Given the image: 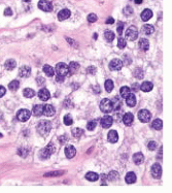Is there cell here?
<instances>
[{"label": "cell", "mask_w": 172, "mask_h": 193, "mask_svg": "<svg viewBox=\"0 0 172 193\" xmlns=\"http://www.w3.org/2000/svg\"><path fill=\"white\" fill-rule=\"evenodd\" d=\"M51 128H52L51 122L47 121V120H41V121L38 123V125H37V131L42 136L47 135L49 132L51 131Z\"/></svg>", "instance_id": "obj_1"}, {"label": "cell", "mask_w": 172, "mask_h": 193, "mask_svg": "<svg viewBox=\"0 0 172 193\" xmlns=\"http://www.w3.org/2000/svg\"><path fill=\"white\" fill-rule=\"evenodd\" d=\"M55 149H56V148H55L54 144L49 143V144L47 145L45 148L41 150V152H40V157H41L42 159L49 158V156H51V155H53V153L55 152Z\"/></svg>", "instance_id": "obj_2"}, {"label": "cell", "mask_w": 172, "mask_h": 193, "mask_svg": "<svg viewBox=\"0 0 172 193\" xmlns=\"http://www.w3.org/2000/svg\"><path fill=\"white\" fill-rule=\"evenodd\" d=\"M126 38L131 41H134V40L137 39L138 37V31H137V28L134 27V26H130L128 29L126 30Z\"/></svg>", "instance_id": "obj_3"}, {"label": "cell", "mask_w": 172, "mask_h": 193, "mask_svg": "<svg viewBox=\"0 0 172 193\" xmlns=\"http://www.w3.org/2000/svg\"><path fill=\"white\" fill-rule=\"evenodd\" d=\"M100 109L102 113H105V114H108V113L112 111V104H111L110 99L108 98L102 99V101L100 102Z\"/></svg>", "instance_id": "obj_4"}, {"label": "cell", "mask_w": 172, "mask_h": 193, "mask_svg": "<svg viewBox=\"0 0 172 193\" xmlns=\"http://www.w3.org/2000/svg\"><path fill=\"white\" fill-rule=\"evenodd\" d=\"M56 72L57 75H61V77H66L68 75V66H67L65 63L63 62H59L58 64L56 65Z\"/></svg>", "instance_id": "obj_5"}, {"label": "cell", "mask_w": 172, "mask_h": 193, "mask_svg": "<svg viewBox=\"0 0 172 193\" xmlns=\"http://www.w3.org/2000/svg\"><path fill=\"white\" fill-rule=\"evenodd\" d=\"M30 116H31V113H30V111H28V109H20V111H18L17 114V118L19 121L21 122H25L27 121V120H29Z\"/></svg>", "instance_id": "obj_6"}, {"label": "cell", "mask_w": 172, "mask_h": 193, "mask_svg": "<svg viewBox=\"0 0 172 193\" xmlns=\"http://www.w3.org/2000/svg\"><path fill=\"white\" fill-rule=\"evenodd\" d=\"M38 8H40L43 12H52L53 10V4L49 2V0H39L38 2Z\"/></svg>", "instance_id": "obj_7"}, {"label": "cell", "mask_w": 172, "mask_h": 193, "mask_svg": "<svg viewBox=\"0 0 172 193\" xmlns=\"http://www.w3.org/2000/svg\"><path fill=\"white\" fill-rule=\"evenodd\" d=\"M138 118H139L140 121L143 122V123H148L150 120V118H152V115H150V113L148 109H141V111L138 113Z\"/></svg>", "instance_id": "obj_8"}, {"label": "cell", "mask_w": 172, "mask_h": 193, "mask_svg": "<svg viewBox=\"0 0 172 193\" xmlns=\"http://www.w3.org/2000/svg\"><path fill=\"white\" fill-rule=\"evenodd\" d=\"M123 67V61H121L120 59H113L109 62V69L118 71V70L122 69Z\"/></svg>", "instance_id": "obj_9"}, {"label": "cell", "mask_w": 172, "mask_h": 193, "mask_svg": "<svg viewBox=\"0 0 172 193\" xmlns=\"http://www.w3.org/2000/svg\"><path fill=\"white\" fill-rule=\"evenodd\" d=\"M150 171H152V176L156 179L161 178V176H162V167H161V165L159 163L154 164V165L152 166Z\"/></svg>", "instance_id": "obj_10"}, {"label": "cell", "mask_w": 172, "mask_h": 193, "mask_svg": "<svg viewBox=\"0 0 172 193\" xmlns=\"http://www.w3.org/2000/svg\"><path fill=\"white\" fill-rule=\"evenodd\" d=\"M113 123V118L110 116H104L101 119V126L103 128H109Z\"/></svg>", "instance_id": "obj_11"}, {"label": "cell", "mask_w": 172, "mask_h": 193, "mask_svg": "<svg viewBox=\"0 0 172 193\" xmlns=\"http://www.w3.org/2000/svg\"><path fill=\"white\" fill-rule=\"evenodd\" d=\"M43 114L47 117H53L56 114V109L52 104H45L43 105Z\"/></svg>", "instance_id": "obj_12"}, {"label": "cell", "mask_w": 172, "mask_h": 193, "mask_svg": "<svg viewBox=\"0 0 172 193\" xmlns=\"http://www.w3.org/2000/svg\"><path fill=\"white\" fill-rule=\"evenodd\" d=\"M30 74H31V68L27 65H24V66L20 67V69H19V75L21 77H30Z\"/></svg>", "instance_id": "obj_13"}, {"label": "cell", "mask_w": 172, "mask_h": 193, "mask_svg": "<svg viewBox=\"0 0 172 193\" xmlns=\"http://www.w3.org/2000/svg\"><path fill=\"white\" fill-rule=\"evenodd\" d=\"M38 97L42 101H47L49 99V97H51V93H49V91L47 89L43 88V89H41L38 92Z\"/></svg>", "instance_id": "obj_14"}, {"label": "cell", "mask_w": 172, "mask_h": 193, "mask_svg": "<svg viewBox=\"0 0 172 193\" xmlns=\"http://www.w3.org/2000/svg\"><path fill=\"white\" fill-rule=\"evenodd\" d=\"M110 101H111V104H112V109H114V111L121 109L123 102H122V99H121L120 97H119V96H114L112 99H111Z\"/></svg>", "instance_id": "obj_15"}, {"label": "cell", "mask_w": 172, "mask_h": 193, "mask_svg": "<svg viewBox=\"0 0 172 193\" xmlns=\"http://www.w3.org/2000/svg\"><path fill=\"white\" fill-rule=\"evenodd\" d=\"M70 15H71V12L69 10H67V8H64V10H60L59 14H58V20L64 21L66 20V19H68V18L70 17Z\"/></svg>", "instance_id": "obj_16"}, {"label": "cell", "mask_w": 172, "mask_h": 193, "mask_svg": "<svg viewBox=\"0 0 172 193\" xmlns=\"http://www.w3.org/2000/svg\"><path fill=\"white\" fill-rule=\"evenodd\" d=\"M75 154H76V150L73 146H67L66 148H65V155H66L67 158L69 159L73 158V157L75 156Z\"/></svg>", "instance_id": "obj_17"}, {"label": "cell", "mask_w": 172, "mask_h": 193, "mask_svg": "<svg viewBox=\"0 0 172 193\" xmlns=\"http://www.w3.org/2000/svg\"><path fill=\"white\" fill-rule=\"evenodd\" d=\"M125 98H126V103H127V105H129V107H132L136 104V97L133 93H129Z\"/></svg>", "instance_id": "obj_18"}, {"label": "cell", "mask_w": 172, "mask_h": 193, "mask_svg": "<svg viewBox=\"0 0 172 193\" xmlns=\"http://www.w3.org/2000/svg\"><path fill=\"white\" fill-rule=\"evenodd\" d=\"M107 139H108L109 143H112V144L116 143L118 139H119L118 132H116V130H110V131L108 132V134H107Z\"/></svg>", "instance_id": "obj_19"}, {"label": "cell", "mask_w": 172, "mask_h": 193, "mask_svg": "<svg viewBox=\"0 0 172 193\" xmlns=\"http://www.w3.org/2000/svg\"><path fill=\"white\" fill-rule=\"evenodd\" d=\"M133 120H134V116H133L132 113H127L123 116V122L127 126H130L133 123Z\"/></svg>", "instance_id": "obj_20"}, {"label": "cell", "mask_w": 172, "mask_h": 193, "mask_svg": "<svg viewBox=\"0 0 172 193\" xmlns=\"http://www.w3.org/2000/svg\"><path fill=\"white\" fill-rule=\"evenodd\" d=\"M138 46H139V49L143 52H146L148 49H150V42H148V39L145 38H141L138 42Z\"/></svg>", "instance_id": "obj_21"}, {"label": "cell", "mask_w": 172, "mask_h": 193, "mask_svg": "<svg viewBox=\"0 0 172 193\" xmlns=\"http://www.w3.org/2000/svg\"><path fill=\"white\" fill-rule=\"evenodd\" d=\"M141 32H142L143 34L150 35L152 33L155 32V28H154V26H152V25L146 24V25H144L142 28H141Z\"/></svg>", "instance_id": "obj_22"}, {"label": "cell", "mask_w": 172, "mask_h": 193, "mask_svg": "<svg viewBox=\"0 0 172 193\" xmlns=\"http://www.w3.org/2000/svg\"><path fill=\"white\" fill-rule=\"evenodd\" d=\"M79 69V64L76 62H70V64L68 65V73L69 74H74L77 72Z\"/></svg>", "instance_id": "obj_23"}, {"label": "cell", "mask_w": 172, "mask_h": 193, "mask_svg": "<svg viewBox=\"0 0 172 193\" xmlns=\"http://www.w3.org/2000/svg\"><path fill=\"white\" fill-rule=\"evenodd\" d=\"M152 17V12L150 10H148V8H145V10L141 12V20L144 21V22L148 21Z\"/></svg>", "instance_id": "obj_24"}, {"label": "cell", "mask_w": 172, "mask_h": 193, "mask_svg": "<svg viewBox=\"0 0 172 193\" xmlns=\"http://www.w3.org/2000/svg\"><path fill=\"white\" fill-rule=\"evenodd\" d=\"M16 66H17V62H16L14 59H8V60H6V61H5V63H4L5 69H7V70L15 69Z\"/></svg>", "instance_id": "obj_25"}, {"label": "cell", "mask_w": 172, "mask_h": 193, "mask_svg": "<svg viewBox=\"0 0 172 193\" xmlns=\"http://www.w3.org/2000/svg\"><path fill=\"white\" fill-rule=\"evenodd\" d=\"M136 175L133 171H130V173H128L127 175H126L125 177V181L127 182L128 184H133L136 182Z\"/></svg>", "instance_id": "obj_26"}, {"label": "cell", "mask_w": 172, "mask_h": 193, "mask_svg": "<svg viewBox=\"0 0 172 193\" xmlns=\"http://www.w3.org/2000/svg\"><path fill=\"white\" fill-rule=\"evenodd\" d=\"M133 161H134V163L139 165L141 164L144 161V157H143V154L142 153H136L133 155Z\"/></svg>", "instance_id": "obj_27"}, {"label": "cell", "mask_w": 172, "mask_h": 193, "mask_svg": "<svg viewBox=\"0 0 172 193\" xmlns=\"http://www.w3.org/2000/svg\"><path fill=\"white\" fill-rule=\"evenodd\" d=\"M152 88H154V85H152V83H150V82H144V83H142L141 86H140V89H141V91H143V92L152 91Z\"/></svg>", "instance_id": "obj_28"}, {"label": "cell", "mask_w": 172, "mask_h": 193, "mask_svg": "<svg viewBox=\"0 0 172 193\" xmlns=\"http://www.w3.org/2000/svg\"><path fill=\"white\" fill-rule=\"evenodd\" d=\"M86 179L88 180V181L95 182L99 179V175L96 173H94V171H89V173L86 175Z\"/></svg>", "instance_id": "obj_29"}, {"label": "cell", "mask_w": 172, "mask_h": 193, "mask_svg": "<svg viewBox=\"0 0 172 193\" xmlns=\"http://www.w3.org/2000/svg\"><path fill=\"white\" fill-rule=\"evenodd\" d=\"M33 114L37 117L43 115V105H41V104H37V105H35V107H33Z\"/></svg>", "instance_id": "obj_30"}, {"label": "cell", "mask_w": 172, "mask_h": 193, "mask_svg": "<svg viewBox=\"0 0 172 193\" xmlns=\"http://www.w3.org/2000/svg\"><path fill=\"white\" fill-rule=\"evenodd\" d=\"M42 69H43V72H44V73L47 74V77H53V75H54V74H55V69H54V68H53L52 66H49V65H44Z\"/></svg>", "instance_id": "obj_31"}, {"label": "cell", "mask_w": 172, "mask_h": 193, "mask_svg": "<svg viewBox=\"0 0 172 193\" xmlns=\"http://www.w3.org/2000/svg\"><path fill=\"white\" fill-rule=\"evenodd\" d=\"M104 37H105V39L107 40V41H112V40L114 39L116 35H114V33H113L111 30H106L105 32H104Z\"/></svg>", "instance_id": "obj_32"}, {"label": "cell", "mask_w": 172, "mask_h": 193, "mask_svg": "<svg viewBox=\"0 0 172 193\" xmlns=\"http://www.w3.org/2000/svg\"><path fill=\"white\" fill-rule=\"evenodd\" d=\"M23 94H24L25 97H27V98H32L35 95V91L33 89H30V88H26V89H24V91H23Z\"/></svg>", "instance_id": "obj_33"}, {"label": "cell", "mask_w": 172, "mask_h": 193, "mask_svg": "<svg viewBox=\"0 0 172 193\" xmlns=\"http://www.w3.org/2000/svg\"><path fill=\"white\" fill-rule=\"evenodd\" d=\"M19 87H20V83H19V81H17V80L12 81V82L8 84V88H9L12 91H17V90L19 89Z\"/></svg>", "instance_id": "obj_34"}, {"label": "cell", "mask_w": 172, "mask_h": 193, "mask_svg": "<svg viewBox=\"0 0 172 193\" xmlns=\"http://www.w3.org/2000/svg\"><path fill=\"white\" fill-rule=\"evenodd\" d=\"M129 93H131V89L129 88V87L124 86V87H122V88H121L120 94H121V96H122V97H124V98H125V97L127 96Z\"/></svg>", "instance_id": "obj_35"}, {"label": "cell", "mask_w": 172, "mask_h": 193, "mask_svg": "<svg viewBox=\"0 0 172 193\" xmlns=\"http://www.w3.org/2000/svg\"><path fill=\"white\" fill-rule=\"evenodd\" d=\"M152 127L156 129V130H161L163 127V122L160 119H156L155 121L152 122Z\"/></svg>", "instance_id": "obj_36"}, {"label": "cell", "mask_w": 172, "mask_h": 193, "mask_svg": "<svg viewBox=\"0 0 172 193\" xmlns=\"http://www.w3.org/2000/svg\"><path fill=\"white\" fill-rule=\"evenodd\" d=\"M133 74H134V77H136V79H142L143 77V74H144V72H143V70L141 69V68H136L135 70H134V72H133Z\"/></svg>", "instance_id": "obj_37"}, {"label": "cell", "mask_w": 172, "mask_h": 193, "mask_svg": "<svg viewBox=\"0 0 172 193\" xmlns=\"http://www.w3.org/2000/svg\"><path fill=\"white\" fill-rule=\"evenodd\" d=\"M83 133H84V130L81 128H74L73 130H72V134H73V136L76 137V139H79V137L83 135Z\"/></svg>", "instance_id": "obj_38"}, {"label": "cell", "mask_w": 172, "mask_h": 193, "mask_svg": "<svg viewBox=\"0 0 172 193\" xmlns=\"http://www.w3.org/2000/svg\"><path fill=\"white\" fill-rule=\"evenodd\" d=\"M113 87H114V85H113V82L111 81V80H107V81L105 82V90L107 92L112 91Z\"/></svg>", "instance_id": "obj_39"}, {"label": "cell", "mask_w": 172, "mask_h": 193, "mask_svg": "<svg viewBox=\"0 0 172 193\" xmlns=\"http://www.w3.org/2000/svg\"><path fill=\"white\" fill-rule=\"evenodd\" d=\"M119 173L118 171H110L109 173V175H108V180L109 181H116V180H118L119 179Z\"/></svg>", "instance_id": "obj_40"}, {"label": "cell", "mask_w": 172, "mask_h": 193, "mask_svg": "<svg viewBox=\"0 0 172 193\" xmlns=\"http://www.w3.org/2000/svg\"><path fill=\"white\" fill-rule=\"evenodd\" d=\"M73 123V120H72V117L70 115H66L64 117V124L66 126H70L71 124Z\"/></svg>", "instance_id": "obj_41"}, {"label": "cell", "mask_w": 172, "mask_h": 193, "mask_svg": "<svg viewBox=\"0 0 172 193\" xmlns=\"http://www.w3.org/2000/svg\"><path fill=\"white\" fill-rule=\"evenodd\" d=\"M96 126H97V122L95 121V120H93V121H90L87 124V129L92 131V130H94V129L96 128Z\"/></svg>", "instance_id": "obj_42"}, {"label": "cell", "mask_w": 172, "mask_h": 193, "mask_svg": "<svg viewBox=\"0 0 172 193\" xmlns=\"http://www.w3.org/2000/svg\"><path fill=\"white\" fill-rule=\"evenodd\" d=\"M126 40L125 38H123V37H120L119 38V41H118V48H120V49H124V48L126 47Z\"/></svg>", "instance_id": "obj_43"}, {"label": "cell", "mask_w": 172, "mask_h": 193, "mask_svg": "<svg viewBox=\"0 0 172 193\" xmlns=\"http://www.w3.org/2000/svg\"><path fill=\"white\" fill-rule=\"evenodd\" d=\"M97 19H98V17H97L95 14H90V15L88 16V21L90 23H94V22H96Z\"/></svg>", "instance_id": "obj_44"}, {"label": "cell", "mask_w": 172, "mask_h": 193, "mask_svg": "<svg viewBox=\"0 0 172 193\" xmlns=\"http://www.w3.org/2000/svg\"><path fill=\"white\" fill-rule=\"evenodd\" d=\"M148 148L150 151H154V150H156L157 149V144H156L154 141H150V143L148 144Z\"/></svg>", "instance_id": "obj_45"}, {"label": "cell", "mask_w": 172, "mask_h": 193, "mask_svg": "<svg viewBox=\"0 0 172 193\" xmlns=\"http://www.w3.org/2000/svg\"><path fill=\"white\" fill-rule=\"evenodd\" d=\"M124 26H125V23H124V22H120V23H119V26H118V28H116V31H118V33L120 35L123 33Z\"/></svg>", "instance_id": "obj_46"}, {"label": "cell", "mask_w": 172, "mask_h": 193, "mask_svg": "<svg viewBox=\"0 0 172 193\" xmlns=\"http://www.w3.org/2000/svg\"><path fill=\"white\" fill-rule=\"evenodd\" d=\"M124 14H125L126 16L132 15V14H133V8L131 7V6H126V7L124 8Z\"/></svg>", "instance_id": "obj_47"}, {"label": "cell", "mask_w": 172, "mask_h": 193, "mask_svg": "<svg viewBox=\"0 0 172 193\" xmlns=\"http://www.w3.org/2000/svg\"><path fill=\"white\" fill-rule=\"evenodd\" d=\"M62 171H52V173H47L44 175V177H54V176H60L62 175Z\"/></svg>", "instance_id": "obj_48"}, {"label": "cell", "mask_w": 172, "mask_h": 193, "mask_svg": "<svg viewBox=\"0 0 172 193\" xmlns=\"http://www.w3.org/2000/svg\"><path fill=\"white\" fill-rule=\"evenodd\" d=\"M87 72H88L89 74H94L95 72H96V68H95L94 66H90L88 69H87Z\"/></svg>", "instance_id": "obj_49"}, {"label": "cell", "mask_w": 172, "mask_h": 193, "mask_svg": "<svg viewBox=\"0 0 172 193\" xmlns=\"http://www.w3.org/2000/svg\"><path fill=\"white\" fill-rule=\"evenodd\" d=\"M12 10H10L9 7L5 8V10H4V16H5V17H7V16H12Z\"/></svg>", "instance_id": "obj_50"}, {"label": "cell", "mask_w": 172, "mask_h": 193, "mask_svg": "<svg viewBox=\"0 0 172 193\" xmlns=\"http://www.w3.org/2000/svg\"><path fill=\"white\" fill-rule=\"evenodd\" d=\"M64 79H65V77H61V75H57V77H56V81L58 83H63V82H64Z\"/></svg>", "instance_id": "obj_51"}, {"label": "cell", "mask_w": 172, "mask_h": 193, "mask_svg": "<svg viewBox=\"0 0 172 193\" xmlns=\"http://www.w3.org/2000/svg\"><path fill=\"white\" fill-rule=\"evenodd\" d=\"M5 92H6V90H5V88L3 86H0V97H2L3 95L5 94Z\"/></svg>", "instance_id": "obj_52"}, {"label": "cell", "mask_w": 172, "mask_h": 193, "mask_svg": "<svg viewBox=\"0 0 172 193\" xmlns=\"http://www.w3.org/2000/svg\"><path fill=\"white\" fill-rule=\"evenodd\" d=\"M105 23L106 24H113V23H114V19H113L112 17H109L107 20L105 21Z\"/></svg>", "instance_id": "obj_53"}, {"label": "cell", "mask_w": 172, "mask_h": 193, "mask_svg": "<svg viewBox=\"0 0 172 193\" xmlns=\"http://www.w3.org/2000/svg\"><path fill=\"white\" fill-rule=\"evenodd\" d=\"M36 81H37V83H38V85H40V86L44 84V80L42 79V77H38V79H37Z\"/></svg>", "instance_id": "obj_54"}, {"label": "cell", "mask_w": 172, "mask_h": 193, "mask_svg": "<svg viewBox=\"0 0 172 193\" xmlns=\"http://www.w3.org/2000/svg\"><path fill=\"white\" fill-rule=\"evenodd\" d=\"M125 60H126V62H125V64H130L131 63V59H130V57H128V56H127V55H125Z\"/></svg>", "instance_id": "obj_55"}, {"label": "cell", "mask_w": 172, "mask_h": 193, "mask_svg": "<svg viewBox=\"0 0 172 193\" xmlns=\"http://www.w3.org/2000/svg\"><path fill=\"white\" fill-rule=\"evenodd\" d=\"M66 135H64V136H61V137H60V143H65V141H66Z\"/></svg>", "instance_id": "obj_56"}, {"label": "cell", "mask_w": 172, "mask_h": 193, "mask_svg": "<svg viewBox=\"0 0 172 193\" xmlns=\"http://www.w3.org/2000/svg\"><path fill=\"white\" fill-rule=\"evenodd\" d=\"M138 85H136V84H133V86H132V90L133 91H136V90H138Z\"/></svg>", "instance_id": "obj_57"}, {"label": "cell", "mask_w": 172, "mask_h": 193, "mask_svg": "<svg viewBox=\"0 0 172 193\" xmlns=\"http://www.w3.org/2000/svg\"><path fill=\"white\" fill-rule=\"evenodd\" d=\"M143 0H134V2L136 3V4H141L142 3Z\"/></svg>", "instance_id": "obj_58"}, {"label": "cell", "mask_w": 172, "mask_h": 193, "mask_svg": "<svg viewBox=\"0 0 172 193\" xmlns=\"http://www.w3.org/2000/svg\"><path fill=\"white\" fill-rule=\"evenodd\" d=\"M23 1H24V2H30L31 0H23Z\"/></svg>", "instance_id": "obj_59"}, {"label": "cell", "mask_w": 172, "mask_h": 193, "mask_svg": "<svg viewBox=\"0 0 172 193\" xmlns=\"http://www.w3.org/2000/svg\"><path fill=\"white\" fill-rule=\"evenodd\" d=\"M97 37H98V35H97L96 33H95V34H94V38H97Z\"/></svg>", "instance_id": "obj_60"}, {"label": "cell", "mask_w": 172, "mask_h": 193, "mask_svg": "<svg viewBox=\"0 0 172 193\" xmlns=\"http://www.w3.org/2000/svg\"><path fill=\"white\" fill-rule=\"evenodd\" d=\"M0 137H2V134H1V133H0Z\"/></svg>", "instance_id": "obj_61"}]
</instances>
